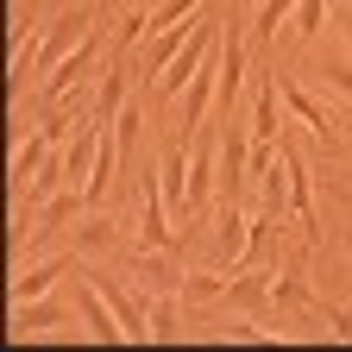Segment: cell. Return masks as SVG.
<instances>
[{"label": "cell", "mask_w": 352, "mask_h": 352, "mask_svg": "<svg viewBox=\"0 0 352 352\" xmlns=\"http://www.w3.org/2000/svg\"><path fill=\"white\" fill-rule=\"evenodd\" d=\"M101 76V32H88L82 44H76V51L51 69V76H44V88H38V95H44V107H57L63 95H76V88H88V82H95Z\"/></svg>", "instance_id": "cell-1"}, {"label": "cell", "mask_w": 352, "mask_h": 352, "mask_svg": "<svg viewBox=\"0 0 352 352\" xmlns=\"http://www.w3.org/2000/svg\"><path fill=\"white\" fill-rule=\"evenodd\" d=\"M252 139H245V126L227 120V132H220V201H239L245 183H252Z\"/></svg>", "instance_id": "cell-2"}, {"label": "cell", "mask_w": 352, "mask_h": 352, "mask_svg": "<svg viewBox=\"0 0 352 352\" xmlns=\"http://www.w3.org/2000/svg\"><path fill=\"white\" fill-rule=\"evenodd\" d=\"M277 88H283V107H289V113H296V120H302L308 132H315V145H321V151H340V132H333V113H327V107H321L315 95H308L302 82H289L283 69H277Z\"/></svg>", "instance_id": "cell-3"}, {"label": "cell", "mask_w": 352, "mask_h": 352, "mask_svg": "<svg viewBox=\"0 0 352 352\" xmlns=\"http://www.w3.org/2000/svg\"><path fill=\"white\" fill-rule=\"evenodd\" d=\"M283 170H289V220L315 239L321 233V214H315V183H308V164H302V151L283 139Z\"/></svg>", "instance_id": "cell-4"}, {"label": "cell", "mask_w": 352, "mask_h": 352, "mask_svg": "<svg viewBox=\"0 0 352 352\" xmlns=\"http://www.w3.org/2000/svg\"><path fill=\"white\" fill-rule=\"evenodd\" d=\"M183 264L170 258V245H139L132 252V283H145V289H183Z\"/></svg>", "instance_id": "cell-5"}, {"label": "cell", "mask_w": 352, "mask_h": 352, "mask_svg": "<svg viewBox=\"0 0 352 352\" xmlns=\"http://www.w3.org/2000/svg\"><path fill=\"white\" fill-rule=\"evenodd\" d=\"M76 258H82V252H57V258H44V264H25V271L13 277V302H38V296H51V283L76 271Z\"/></svg>", "instance_id": "cell-6"}, {"label": "cell", "mask_w": 352, "mask_h": 352, "mask_svg": "<svg viewBox=\"0 0 352 352\" xmlns=\"http://www.w3.org/2000/svg\"><path fill=\"white\" fill-rule=\"evenodd\" d=\"M76 308H82V327L95 333V340H107V346H113V340H126V333H120V321H113V308H107V296H101V283L88 277V271H82V289H76Z\"/></svg>", "instance_id": "cell-7"}, {"label": "cell", "mask_w": 352, "mask_h": 352, "mask_svg": "<svg viewBox=\"0 0 352 352\" xmlns=\"http://www.w3.org/2000/svg\"><path fill=\"white\" fill-rule=\"evenodd\" d=\"M101 139H107V126H101V120H88V126L76 132V139L63 145V170H69V183H76V189L88 183V176H95V157H101Z\"/></svg>", "instance_id": "cell-8"}, {"label": "cell", "mask_w": 352, "mask_h": 352, "mask_svg": "<svg viewBox=\"0 0 352 352\" xmlns=\"http://www.w3.org/2000/svg\"><path fill=\"white\" fill-rule=\"evenodd\" d=\"M271 283H277V271H239L227 277V302L233 308H245V315H264V308H271Z\"/></svg>", "instance_id": "cell-9"}, {"label": "cell", "mask_w": 352, "mask_h": 352, "mask_svg": "<svg viewBox=\"0 0 352 352\" xmlns=\"http://www.w3.org/2000/svg\"><path fill=\"white\" fill-rule=\"evenodd\" d=\"M245 239H252L245 208H239V201H220V220H214V245H220V258L239 264V258H245Z\"/></svg>", "instance_id": "cell-10"}, {"label": "cell", "mask_w": 352, "mask_h": 352, "mask_svg": "<svg viewBox=\"0 0 352 352\" xmlns=\"http://www.w3.org/2000/svg\"><path fill=\"white\" fill-rule=\"evenodd\" d=\"M63 327V302H13V333L19 340H38V333H57Z\"/></svg>", "instance_id": "cell-11"}, {"label": "cell", "mask_w": 352, "mask_h": 352, "mask_svg": "<svg viewBox=\"0 0 352 352\" xmlns=\"http://www.w3.org/2000/svg\"><path fill=\"white\" fill-rule=\"evenodd\" d=\"M277 95H283V88H277V69L271 76H264L258 82V107H252V145H277Z\"/></svg>", "instance_id": "cell-12"}, {"label": "cell", "mask_w": 352, "mask_h": 352, "mask_svg": "<svg viewBox=\"0 0 352 352\" xmlns=\"http://www.w3.org/2000/svg\"><path fill=\"white\" fill-rule=\"evenodd\" d=\"M120 107H126V63L113 57V63L101 69V88H95V113H88V120L113 126V120H120Z\"/></svg>", "instance_id": "cell-13"}, {"label": "cell", "mask_w": 352, "mask_h": 352, "mask_svg": "<svg viewBox=\"0 0 352 352\" xmlns=\"http://www.w3.org/2000/svg\"><path fill=\"white\" fill-rule=\"evenodd\" d=\"M51 151H57V145H51V132H44V126H38V132H32V139H25L19 151H13V195H25V183H32V176H38V164H44V157H51Z\"/></svg>", "instance_id": "cell-14"}, {"label": "cell", "mask_w": 352, "mask_h": 352, "mask_svg": "<svg viewBox=\"0 0 352 352\" xmlns=\"http://www.w3.org/2000/svg\"><path fill=\"white\" fill-rule=\"evenodd\" d=\"M57 189H69V170H63V151H51L38 164V176L25 183V195H13V201H51Z\"/></svg>", "instance_id": "cell-15"}, {"label": "cell", "mask_w": 352, "mask_h": 352, "mask_svg": "<svg viewBox=\"0 0 352 352\" xmlns=\"http://www.w3.org/2000/svg\"><path fill=\"white\" fill-rule=\"evenodd\" d=\"M176 333H183V296L157 289L151 296V340H176Z\"/></svg>", "instance_id": "cell-16"}, {"label": "cell", "mask_w": 352, "mask_h": 352, "mask_svg": "<svg viewBox=\"0 0 352 352\" xmlns=\"http://www.w3.org/2000/svg\"><path fill=\"white\" fill-rule=\"evenodd\" d=\"M289 13H296V0H258V13H252V38H258V44H271L277 25H283Z\"/></svg>", "instance_id": "cell-17"}, {"label": "cell", "mask_w": 352, "mask_h": 352, "mask_svg": "<svg viewBox=\"0 0 352 352\" xmlns=\"http://www.w3.org/2000/svg\"><path fill=\"white\" fill-rule=\"evenodd\" d=\"M271 245H277V214H258V220H252V239H245V258H239V264H264V258H271ZM239 264H233V271H239Z\"/></svg>", "instance_id": "cell-18"}, {"label": "cell", "mask_w": 352, "mask_h": 352, "mask_svg": "<svg viewBox=\"0 0 352 352\" xmlns=\"http://www.w3.org/2000/svg\"><path fill=\"white\" fill-rule=\"evenodd\" d=\"M113 245H120V220H88L82 239H76L82 258H101V252H113Z\"/></svg>", "instance_id": "cell-19"}, {"label": "cell", "mask_w": 352, "mask_h": 352, "mask_svg": "<svg viewBox=\"0 0 352 352\" xmlns=\"http://www.w3.org/2000/svg\"><path fill=\"white\" fill-rule=\"evenodd\" d=\"M176 296H183V302H220V296H227V277H214V271H189Z\"/></svg>", "instance_id": "cell-20"}, {"label": "cell", "mask_w": 352, "mask_h": 352, "mask_svg": "<svg viewBox=\"0 0 352 352\" xmlns=\"http://www.w3.org/2000/svg\"><path fill=\"white\" fill-rule=\"evenodd\" d=\"M289 19H296V38H315V32L327 25V0H296Z\"/></svg>", "instance_id": "cell-21"}, {"label": "cell", "mask_w": 352, "mask_h": 352, "mask_svg": "<svg viewBox=\"0 0 352 352\" xmlns=\"http://www.w3.org/2000/svg\"><path fill=\"white\" fill-rule=\"evenodd\" d=\"M271 302H277V308H302V302H308V283H302V277H277V283H271Z\"/></svg>", "instance_id": "cell-22"}, {"label": "cell", "mask_w": 352, "mask_h": 352, "mask_svg": "<svg viewBox=\"0 0 352 352\" xmlns=\"http://www.w3.org/2000/svg\"><path fill=\"white\" fill-rule=\"evenodd\" d=\"M327 88L352 101V63H327Z\"/></svg>", "instance_id": "cell-23"}, {"label": "cell", "mask_w": 352, "mask_h": 352, "mask_svg": "<svg viewBox=\"0 0 352 352\" xmlns=\"http://www.w3.org/2000/svg\"><path fill=\"white\" fill-rule=\"evenodd\" d=\"M327 321H333V340H352V315H346V308H333Z\"/></svg>", "instance_id": "cell-24"}, {"label": "cell", "mask_w": 352, "mask_h": 352, "mask_svg": "<svg viewBox=\"0 0 352 352\" xmlns=\"http://www.w3.org/2000/svg\"><path fill=\"white\" fill-rule=\"evenodd\" d=\"M333 25H346V44H352V13L346 7H333Z\"/></svg>", "instance_id": "cell-25"}, {"label": "cell", "mask_w": 352, "mask_h": 352, "mask_svg": "<svg viewBox=\"0 0 352 352\" xmlns=\"http://www.w3.org/2000/svg\"><path fill=\"white\" fill-rule=\"evenodd\" d=\"M101 7H113V0H101Z\"/></svg>", "instance_id": "cell-26"}]
</instances>
